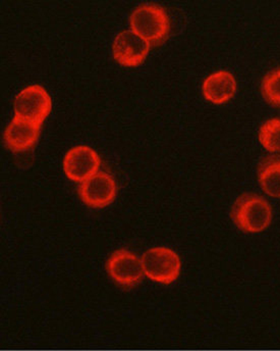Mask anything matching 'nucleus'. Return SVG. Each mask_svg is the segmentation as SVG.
<instances>
[{"label": "nucleus", "instance_id": "9d476101", "mask_svg": "<svg viewBox=\"0 0 280 351\" xmlns=\"http://www.w3.org/2000/svg\"><path fill=\"white\" fill-rule=\"evenodd\" d=\"M202 91L208 101L214 104H223L235 96L237 81L229 71H217L205 79Z\"/></svg>", "mask_w": 280, "mask_h": 351}, {"label": "nucleus", "instance_id": "f8f14e48", "mask_svg": "<svg viewBox=\"0 0 280 351\" xmlns=\"http://www.w3.org/2000/svg\"><path fill=\"white\" fill-rule=\"evenodd\" d=\"M259 141L268 152H280V118L270 119L261 126Z\"/></svg>", "mask_w": 280, "mask_h": 351}, {"label": "nucleus", "instance_id": "39448f33", "mask_svg": "<svg viewBox=\"0 0 280 351\" xmlns=\"http://www.w3.org/2000/svg\"><path fill=\"white\" fill-rule=\"evenodd\" d=\"M108 275L123 287H133L143 279L142 260L127 250L114 252L106 263Z\"/></svg>", "mask_w": 280, "mask_h": 351}, {"label": "nucleus", "instance_id": "ddd939ff", "mask_svg": "<svg viewBox=\"0 0 280 351\" xmlns=\"http://www.w3.org/2000/svg\"><path fill=\"white\" fill-rule=\"evenodd\" d=\"M261 91L269 104L280 106V68L269 72L263 78Z\"/></svg>", "mask_w": 280, "mask_h": 351}, {"label": "nucleus", "instance_id": "7ed1b4c3", "mask_svg": "<svg viewBox=\"0 0 280 351\" xmlns=\"http://www.w3.org/2000/svg\"><path fill=\"white\" fill-rule=\"evenodd\" d=\"M141 260L145 275L157 283L169 285L177 281L181 274V258L170 248H151L143 254Z\"/></svg>", "mask_w": 280, "mask_h": 351}, {"label": "nucleus", "instance_id": "1a4fd4ad", "mask_svg": "<svg viewBox=\"0 0 280 351\" xmlns=\"http://www.w3.org/2000/svg\"><path fill=\"white\" fill-rule=\"evenodd\" d=\"M40 129L41 125L14 117L4 132V141L12 152H27L36 144Z\"/></svg>", "mask_w": 280, "mask_h": 351}, {"label": "nucleus", "instance_id": "20e7f679", "mask_svg": "<svg viewBox=\"0 0 280 351\" xmlns=\"http://www.w3.org/2000/svg\"><path fill=\"white\" fill-rule=\"evenodd\" d=\"M14 108L16 118L42 125L51 112L52 99L40 85H32L16 96Z\"/></svg>", "mask_w": 280, "mask_h": 351}, {"label": "nucleus", "instance_id": "423d86ee", "mask_svg": "<svg viewBox=\"0 0 280 351\" xmlns=\"http://www.w3.org/2000/svg\"><path fill=\"white\" fill-rule=\"evenodd\" d=\"M116 180L106 172H98L81 184L79 194L84 204L90 208H102L110 206L116 199Z\"/></svg>", "mask_w": 280, "mask_h": 351}, {"label": "nucleus", "instance_id": "f03ea898", "mask_svg": "<svg viewBox=\"0 0 280 351\" xmlns=\"http://www.w3.org/2000/svg\"><path fill=\"white\" fill-rule=\"evenodd\" d=\"M131 28L136 34L150 44H161L170 32V21L166 10L154 3L138 6L129 19Z\"/></svg>", "mask_w": 280, "mask_h": 351}, {"label": "nucleus", "instance_id": "9b49d317", "mask_svg": "<svg viewBox=\"0 0 280 351\" xmlns=\"http://www.w3.org/2000/svg\"><path fill=\"white\" fill-rule=\"evenodd\" d=\"M258 180L267 195L280 197V156H269L260 162Z\"/></svg>", "mask_w": 280, "mask_h": 351}, {"label": "nucleus", "instance_id": "0eeeda50", "mask_svg": "<svg viewBox=\"0 0 280 351\" xmlns=\"http://www.w3.org/2000/svg\"><path fill=\"white\" fill-rule=\"evenodd\" d=\"M101 160L95 150L80 145L68 150L64 156V170L66 177L74 182H85L97 174Z\"/></svg>", "mask_w": 280, "mask_h": 351}, {"label": "nucleus", "instance_id": "f257e3e1", "mask_svg": "<svg viewBox=\"0 0 280 351\" xmlns=\"http://www.w3.org/2000/svg\"><path fill=\"white\" fill-rule=\"evenodd\" d=\"M231 216L236 226L244 233H260L270 226L272 208L262 196L246 193L236 200Z\"/></svg>", "mask_w": 280, "mask_h": 351}, {"label": "nucleus", "instance_id": "6e6552de", "mask_svg": "<svg viewBox=\"0 0 280 351\" xmlns=\"http://www.w3.org/2000/svg\"><path fill=\"white\" fill-rule=\"evenodd\" d=\"M150 44L133 30L121 31L116 35L112 46L114 60L125 66H138L145 62Z\"/></svg>", "mask_w": 280, "mask_h": 351}]
</instances>
